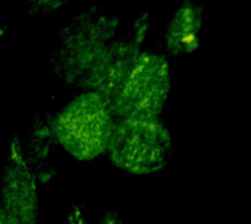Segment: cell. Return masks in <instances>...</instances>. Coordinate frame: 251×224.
I'll return each mask as SVG.
<instances>
[{
    "mask_svg": "<svg viewBox=\"0 0 251 224\" xmlns=\"http://www.w3.org/2000/svg\"><path fill=\"white\" fill-rule=\"evenodd\" d=\"M121 20L102 8L90 7L58 31L51 51L50 72L63 84L78 89L98 56L114 38Z\"/></svg>",
    "mask_w": 251,
    "mask_h": 224,
    "instance_id": "6da1fadb",
    "label": "cell"
},
{
    "mask_svg": "<svg viewBox=\"0 0 251 224\" xmlns=\"http://www.w3.org/2000/svg\"><path fill=\"white\" fill-rule=\"evenodd\" d=\"M114 125L115 118L110 105L93 92H80L50 115L55 143L78 161L105 155Z\"/></svg>",
    "mask_w": 251,
    "mask_h": 224,
    "instance_id": "7a4b0ae2",
    "label": "cell"
},
{
    "mask_svg": "<svg viewBox=\"0 0 251 224\" xmlns=\"http://www.w3.org/2000/svg\"><path fill=\"white\" fill-rule=\"evenodd\" d=\"M173 143L161 118H119L106 155L115 168L135 176L154 174L168 165Z\"/></svg>",
    "mask_w": 251,
    "mask_h": 224,
    "instance_id": "3957f363",
    "label": "cell"
},
{
    "mask_svg": "<svg viewBox=\"0 0 251 224\" xmlns=\"http://www.w3.org/2000/svg\"><path fill=\"white\" fill-rule=\"evenodd\" d=\"M172 92V68L166 55L141 51L110 104L115 119L158 118Z\"/></svg>",
    "mask_w": 251,
    "mask_h": 224,
    "instance_id": "277c9868",
    "label": "cell"
},
{
    "mask_svg": "<svg viewBox=\"0 0 251 224\" xmlns=\"http://www.w3.org/2000/svg\"><path fill=\"white\" fill-rule=\"evenodd\" d=\"M0 206L17 224L39 223L38 181L17 137L9 141L7 164L0 177Z\"/></svg>",
    "mask_w": 251,
    "mask_h": 224,
    "instance_id": "5b68a950",
    "label": "cell"
},
{
    "mask_svg": "<svg viewBox=\"0 0 251 224\" xmlns=\"http://www.w3.org/2000/svg\"><path fill=\"white\" fill-rule=\"evenodd\" d=\"M144 39L136 33L114 38L98 56L78 89L93 92L110 105L141 53Z\"/></svg>",
    "mask_w": 251,
    "mask_h": 224,
    "instance_id": "8992f818",
    "label": "cell"
},
{
    "mask_svg": "<svg viewBox=\"0 0 251 224\" xmlns=\"http://www.w3.org/2000/svg\"><path fill=\"white\" fill-rule=\"evenodd\" d=\"M203 27V11L194 1L180 3L162 34V43L169 56L191 54L200 45V33Z\"/></svg>",
    "mask_w": 251,
    "mask_h": 224,
    "instance_id": "52a82bcc",
    "label": "cell"
},
{
    "mask_svg": "<svg viewBox=\"0 0 251 224\" xmlns=\"http://www.w3.org/2000/svg\"><path fill=\"white\" fill-rule=\"evenodd\" d=\"M66 5V1H31L29 3V13L31 15H46L58 11Z\"/></svg>",
    "mask_w": 251,
    "mask_h": 224,
    "instance_id": "ba28073f",
    "label": "cell"
},
{
    "mask_svg": "<svg viewBox=\"0 0 251 224\" xmlns=\"http://www.w3.org/2000/svg\"><path fill=\"white\" fill-rule=\"evenodd\" d=\"M96 224H125L119 214L114 210H107L98 218Z\"/></svg>",
    "mask_w": 251,
    "mask_h": 224,
    "instance_id": "9c48e42d",
    "label": "cell"
},
{
    "mask_svg": "<svg viewBox=\"0 0 251 224\" xmlns=\"http://www.w3.org/2000/svg\"><path fill=\"white\" fill-rule=\"evenodd\" d=\"M0 224H17L15 219H12L7 212L4 211V208L0 206Z\"/></svg>",
    "mask_w": 251,
    "mask_h": 224,
    "instance_id": "30bf717a",
    "label": "cell"
},
{
    "mask_svg": "<svg viewBox=\"0 0 251 224\" xmlns=\"http://www.w3.org/2000/svg\"><path fill=\"white\" fill-rule=\"evenodd\" d=\"M0 85H1V53H0Z\"/></svg>",
    "mask_w": 251,
    "mask_h": 224,
    "instance_id": "8fae6325",
    "label": "cell"
}]
</instances>
